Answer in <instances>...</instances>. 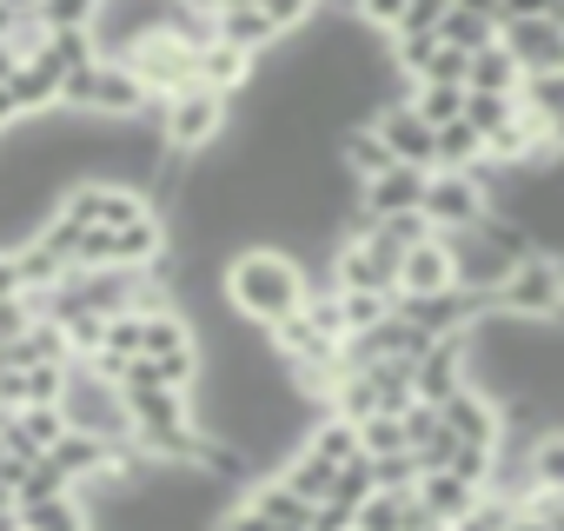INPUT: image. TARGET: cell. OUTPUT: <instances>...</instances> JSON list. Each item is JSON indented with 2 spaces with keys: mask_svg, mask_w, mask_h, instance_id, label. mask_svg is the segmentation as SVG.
I'll return each mask as SVG.
<instances>
[{
  "mask_svg": "<svg viewBox=\"0 0 564 531\" xmlns=\"http://www.w3.org/2000/svg\"><path fill=\"white\" fill-rule=\"evenodd\" d=\"M140 333H147V313H120V319H107V346H100V353L140 359Z\"/></svg>",
  "mask_w": 564,
  "mask_h": 531,
  "instance_id": "cell-35",
  "label": "cell"
},
{
  "mask_svg": "<svg viewBox=\"0 0 564 531\" xmlns=\"http://www.w3.org/2000/svg\"><path fill=\"white\" fill-rule=\"evenodd\" d=\"M524 505H538V511H544V524H551V531H564V498H524Z\"/></svg>",
  "mask_w": 564,
  "mask_h": 531,
  "instance_id": "cell-42",
  "label": "cell"
},
{
  "mask_svg": "<svg viewBox=\"0 0 564 531\" xmlns=\"http://www.w3.org/2000/svg\"><path fill=\"white\" fill-rule=\"evenodd\" d=\"M405 8H412V0H359V21H366L372 34H386V41H392V34L405 28Z\"/></svg>",
  "mask_w": 564,
  "mask_h": 531,
  "instance_id": "cell-37",
  "label": "cell"
},
{
  "mask_svg": "<svg viewBox=\"0 0 564 531\" xmlns=\"http://www.w3.org/2000/svg\"><path fill=\"white\" fill-rule=\"evenodd\" d=\"M186 346H193V326H186V313H147L140 359H166V353H186Z\"/></svg>",
  "mask_w": 564,
  "mask_h": 531,
  "instance_id": "cell-28",
  "label": "cell"
},
{
  "mask_svg": "<svg viewBox=\"0 0 564 531\" xmlns=\"http://www.w3.org/2000/svg\"><path fill=\"white\" fill-rule=\"evenodd\" d=\"M0 300H28V280H21V259L0 252Z\"/></svg>",
  "mask_w": 564,
  "mask_h": 531,
  "instance_id": "cell-39",
  "label": "cell"
},
{
  "mask_svg": "<svg viewBox=\"0 0 564 531\" xmlns=\"http://www.w3.org/2000/svg\"><path fill=\"white\" fill-rule=\"evenodd\" d=\"M372 491H379V472H372V458H352V465L339 472V485H333V498H326V505H339V511H352V518H359V505H366Z\"/></svg>",
  "mask_w": 564,
  "mask_h": 531,
  "instance_id": "cell-33",
  "label": "cell"
},
{
  "mask_svg": "<svg viewBox=\"0 0 564 531\" xmlns=\"http://www.w3.org/2000/svg\"><path fill=\"white\" fill-rule=\"evenodd\" d=\"M471 94H524V67L505 54V41L471 54Z\"/></svg>",
  "mask_w": 564,
  "mask_h": 531,
  "instance_id": "cell-25",
  "label": "cell"
},
{
  "mask_svg": "<svg viewBox=\"0 0 564 531\" xmlns=\"http://www.w3.org/2000/svg\"><path fill=\"white\" fill-rule=\"evenodd\" d=\"M372 127H379V140L399 153V166H438V127L412 107V100H392V107H379L372 113Z\"/></svg>",
  "mask_w": 564,
  "mask_h": 531,
  "instance_id": "cell-9",
  "label": "cell"
},
{
  "mask_svg": "<svg viewBox=\"0 0 564 531\" xmlns=\"http://www.w3.org/2000/svg\"><path fill=\"white\" fill-rule=\"evenodd\" d=\"M399 266H405V252H392L372 226H359V232H346L333 246V286L339 293H392L399 300Z\"/></svg>",
  "mask_w": 564,
  "mask_h": 531,
  "instance_id": "cell-6",
  "label": "cell"
},
{
  "mask_svg": "<svg viewBox=\"0 0 564 531\" xmlns=\"http://www.w3.org/2000/svg\"><path fill=\"white\" fill-rule=\"evenodd\" d=\"M498 34H505V21H491V14H465V8H452L445 28H438V41L458 47V54H485V47H498Z\"/></svg>",
  "mask_w": 564,
  "mask_h": 531,
  "instance_id": "cell-24",
  "label": "cell"
},
{
  "mask_svg": "<svg viewBox=\"0 0 564 531\" xmlns=\"http://www.w3.org/2000/svg\"><path fill=\"white\" fill-rule=\"evenodd\" d=\"M252 80H259V61H252V54H239V47H226V41H213V47L199 54V87H213V94L239 100Z\"/></svg>",
  "mask_w": 564,
  "mask_h": 531,
  "instance_id": "cell-16",
  "label": "cell"
},
{
  "mask_svg": "<svg viewBox=\"0 0 564 531\" xmlns=\"http://www.w3.org/2000/svg\"><path fill=\"white\" fill-rule=\"evenodd\" d=\"M306 452H319L326 465H352V458H366V438H359V425L352 419H339V412H319L313 419V432H306Z\"/></svg>",
  "mask_w": 564,
  "mask_h": 531,
  "instance_id": "cell-20",
  "label": "cell"
},
{
  "mask_svg": "<svg viewBox=\"0 0 564 531\" xmlns=\"http://www.w3.org/2000/svg\"><path fill=\"white\" fill-rule=\"evenodd\" d=\"M14 21H21V14H8V8H0V41H14Z\"/></svg>",
  "mask_w": 564,
  "mask_h": 531,
  "instance_id": "cell-46",
  "label": "cell"
},
{
  "mask_svg": "<svg viewBox=\"0 0 564 531\" xmlns=\"http://www.w3.org/2000/svg\"><path fill=\"white\" fill-rule=\"evenodd\" d=\"M498 206H491V186L478 180V173H432V186H425V219L438 226V232H471V226H485Z\"/></svg>",
  "mask_w": 564,
  "mask_h": 531,
  "instance_id": "cell-8",
  "label": "cell"
},
{
  "mask_svg": "<svg viewBox=\"0 0 564 531\" xmlns=\"http://www.w3.org/2000/svg\"><path fill=\"white\" fill-rule=\"evenodd\" d=\"M246 505H259L272 524H286V531H306V524L319 518V505H313V498H300V491H293L286 478H279V472H272V478H252Z\"/></svg>",
  "mask_w": 564,
  "mask_h": 531,
  "instance_id": "cell-15",
  "label": "cell"
},
{
  "mask_svg": "<svg viewBox=\"0 0 564 531\" xmlns=\"http://www.w3.org/2000/svg\"><path fill=\"white\" fill-rule=\"evenodd\" d=\"M226 8H259V0H219V14H226Z\"/></svg>",
  "mask_w": 564,
  "mask_h": 531,
  "instance_id": "cell-48",
  "label": "cell"
},
{
  "mask_svg": "<svg viewBox=\"0 0 564 531\" xmlns=\"http://www.w3.org/2000/svg\"><path fill=\"white\" fill-rule=\"evenodd\" d=\"M279 478H286V485H293L300 498L326 505V498H333V485H339V465H326L319 452H306V445H300V452H293L286 465H279Z\"/></svg>",
  "mask_w": 564,
  "mask_h": 531,
  "instance_id": "cell-22",
  "label": "cell"
},
{
  "mask_svg": "<svg viewBox=\"0 0 564 531\" xmlns=\"http://www.w3.org/2000/svg\"><path fill=\"white\" fill-rule=\"evenodd\" d=\"M226 120H232V100L213 94V87H186V94H173V100H153V127H160L166 153H180V160L213 153V147L226 140Z\"/></svg>",
  "mask_w": 564,
  "mask_h": 531,
  "instance_id": "cell-3",
  "label": "cell"
},
{
  "mask_svg": "<svg viewBox=\"0 0 564 531\" xmlns=\"http://www.w3.org/2000/svg\"><path fill=\"white\" fill-rule=\"evenodd\" d=\"M0 511H14V485L8 478H0Z\"/></svg>",
  "mask_w": 564,
  "mask_h": 531,
  "instance_id": "cell-47",
  "label": "cell"
},
{
  "mask_svg": "<svg viewBox=\"0 0 564 531\" xmlns=\"http://www.w3.org/2000/svg\"><path fill=\"white\" fill-rule=\"evenodd\" d=\"M100 8H107V0H47L41 21H47V34H94Z\"/></svg>",
  "mask_w": 564,
  "mask_h": 531,
  "instance_id": "cell-30",
  "label": "cell"
},
{
  "mask_svg": "<svg viewBox=\"0 0 564 531\" xmlns=\"http://www.w3.org/2000/svg\"><path fill=\"white\" fill-rule=\"evenodd\" d=\"M452 8H465V14H491V21H505V0H452Z\"/></svg>",
  "mask_w": 564,
  "mask_h": 531,
  "instance_id": "cell-43",
  "label": "cell"
},
{
  "mask_svg": "<svg viewBox=\"0 0 564 531\" xmlns=\"http://www.w3.org/2000/svg\"><path fill=\"white\" fill-rule=\"evenodd\" d=\"M127 67L140 74V87H147L153 100H173V94L199 87V47H186L173 28H166V34H153V41H140V47L127 54Z\"/></svg>",
  "mask_w": 564,
  "mask_h": 531,
  "instance_id": "cell-7",
  "label": "cell"
},
{
  "mask_svg": "<svg viewBox=\"0 0 564 531\" xmlns=\"http://www.w3.org/2000/svg\"><path fill=\"white\" fill-rule=\"evenodd\" d=\"M34 61H47V67L67 80V74H80V67L100 61V41H94V34H47V47H41Z\"/></svg>",
  "mask_w": 564,
  "mask_h": 531,
  "instance_id": "cell-27",
  "label": "cell"
},
{
  "mask_svg": "<svg viewBox=\"0 0 564 531\" xmlns=\"http://www.w3.org/2000/svg\"><path fill=\"white\" fill-rule=\"evenodd\" d=\"M425 186H432L425 166H392V173L366 180V186H359V219H352V226L399 219V213H425Z\"/></svg>",
  "mask_w": 564,
  "mask_h": 531,
  "instance_id": "cell-10",
  "label": "cell"
},
{
  "mask_svg": "<svg viewBox=\"0 0 564 531\" xmlns=\"http://www.w3.org/2000/svg\"><path fill=\"white\" fill-rule=\"evenodd\" d=\"M359 438H366V458H392V452H412V438H405V419H366L359 425Z\"/></svg>",
  "mask_w": 564,
  "mask_h": 531,
  "instance_id": "cell-34",
  "label": "cell"
},
{
  "mask_svg": "<svg viewBox=\"0 0 564 531\" xmlns=\"http://www.w3.org/2000/svg\"><path fill=\"white\" fill-rule=\"evenodd\" d=\"M14 74H21V54H14V47H8V41H0V87H8V80H14Z\"/></svg>",
  "mask_w": 564,
  "mask_h": 531,
  "instance_id": "cell-44",
  "label": "cell"
},
{
  "mask_svg": "<svg viewBox=\"0 0 564 531\" xmlns=\"http://www.w3.org/2000/svg\"><path fill=\"white\" fill-rule=\"evenodd\" d=\"M359 232V226H352ZM372 232L392 246V252H412V246H425V239H438V226L425 219V213H399V219H372Z\"/></svg>",
  "mask_w": 564,
  "mask_h": 531,
  "instance_id": "cell-32",
  "label": "cell"
},
{
  "mask_svg": "<svg viewBox=\"0 0 564 531\" xmlns=\"http://www.w3.org/2000/svg\"><path fill=\"white\" fill-rule=\"evenodd\" d=\"M219 41L239 47V54H252V61H265L272 47H286V34L265 21V8H226L219 14Z\"/></svg>",
  "mask_w": 564,
  "mask_h": 531,
  "instance_id": "cell-17",
  "label": "cell"
},
{
  "mask_svg": "<svg viewBox=\"0 0 564 531\" xmlns=\"http://www.w3.org/2000/svg\"><path fill=\"white\" fill-rule=\"evenodd\" d=\"M511 531H551V524H544V511H538V505H518V518H511Z\"/></svg>",
  "mask_w": 564,
  "mask_h": 531,
  "instance_id": "cell-41",
  "label": "cell"
},
{
  "mask_svg": "<svg viewBox=\"0 0 564 531\" xmlns=\"http://www.w3.org/2000/svg\"><path fill=\"white\" fill-rule=\"evenodd\" d=\"M419 498H425V511H432L438 524H465V518L485 505V491L465 485L458 472H425V478H419Z\"/></svg>",
  "mask_w": 564,
  "mask_h": 531,
  "instance_id": "cell-14",
  "label": "cell"
},
{
  "mask_svg": "<svg viewBox=\"0 0 564 531\" xmlns=\"http://www.w3.org/2000/svg\"><path fill=\"white\" fill-rule=\"evenodd\" d=\"M213 531H286V524H272L259 505H246V498H239V505H226V511H219V524H213Z\"/></svg>",
  "mask_w": 564,
  "mask_h": 531,
  "instance_id": "cell-38",
  "label": "cell"
},
{
  "mask_svg": "<svg viewBox=\"0 0 564 531\" xmlns=\"http://www.w3.org/2000/svg\"><path fill=\"white\" fill-rule=\"evenodd\" d=\"M333 147H339V166H346V173H352V180H359V186H366V180H379V173H392V166H399V153H392V147H386V140H379V127H372V120H366V127H346V133H339V140H333Z\"/></svg>",
  "mask_w": 564,
  "mask_h": 531,
  "instance_id": "cell-13",
  "label": "cell"
},
{
  "mask_svg": "<svg viewBox=\"0 0 564 531\" xmlns=\"http://www.w3.org/2000/svg\"><path fill=\"white\" fill-rule=\"evenodd\" d=\"M61 412H67L74 432H94V438H107V445H133V405H127V392H120L113 379H100L87 359L67 366V399H61Z\"/></svg>",
  "mask_w": 564,
  "mask_h": 531,
  "instance_id": "cell-4",
  "label": "cell"
},
{
  "mask_svg": "<svg viewBox=\"0 0 564 531\" xmlns=\"http://www.w3.org/2000/svg\"><path fill=\"white\" fill-rule=\"evenodd\" d=\"M498 313L524 326H564V259L531 252L524 266H511V280L498 286Z\"/></svg>",
  "mask_w": 564,
  "mask_h": 531,
  "instance_id": "cell-5",
  "label": "cell"
},
{
  "mask_svg": "<svg viewBox=\"0 0 564 531\" xmlns=\"http://www.w3.org/2000/svg\"><path fill=\"white\" fill-rule=\"evenodd\" d=\"M319 8H326V0H319Z\"/></svg>",
  "mask_w": 564,
  "mask_h": 531,
  "instance_id": "cell-49",
  "label": "cell"
},
{
  "mask_svg": "<svg viewBox=\"0 0 564 531\" xmlns=\"http://www.w3.org/2000/svg\"><path fill=\"white\" fill-rule=\"evenodd\" d=\"M219 286H226V306H232L246 326H259V333H272L279 319L306 313V300H313L306 259L279 252V246H239V252L219 266Z\"/></svg>",
  "mask_w": 564,
  "mask_h": 531,
  "instance_id": "cell-1",
  "label": "cell"
},
{
  "mask_svg": "<svg viewBox=\"0 0 564 531\" xmlns=\"http://www.w3.org/2000/svg\"><path fill=\"white\" fill-rule=\"evenodd\" d=\"M61 107L80 120H153V94L140 87V74L127 61H94V67L67 74Z\"/></svg>",
  "mask_w": 564,
  "mask_h": 531,
  "instance_id": "cell-2",
  "label": "cell"
},
{
  "mask_svg": "<svg viewBox=\"0 0 564 531\" xmlns=\"http://www.w3.org/2000/svg\"><path fill=\"white\" fill-rule=\"evenodd\" d=\"M491 160V147H485V133L478 127H438V166L432 173H471V166H485Z\"/></svg>",
  "mask_w": 564,
  "mask_h": 531,
  "instance_id": "cell-23",
  "label": "cell"
},
{
  "mask_svg": "<svg viewBox=\"0 0 564 531\" xmlns=\"http://www.w3.org/2000/svg\"><path fill=\"white\" fill-rule=\"evenodd\" d=\"M452 286H458V259H452V239L445 232L405 252V266H399V300H432V293H452Z\"/></svg>",
  "mask_w": 564,
  "mask_h": 531,
  "instance_id": "cell-11",
  "label": "cell"
},
{
  "mask_svg": "<svg viewBox=\"0 0 564 531\" xmlns=\"http://www.w3.org/2000/svg\"><path fill=\"white\" fill-rule=\"evenodd\" d=\"M505 54L524 67V80L531 74H564V28L557 21H505Z\"/></svg>",
  "mask_w": 564,
  "mask_h": 531,
  "instance_id": "cell-12",
  "label": "cell"
},
{
  "mask_svg": "<svg viewBox=\"0 0 564 531\" xmlns=\"http://www.w3.org/2000/svg\"><path fill=\"white\" fill-rule=\"evenodd\" d=\"M28 113H21V100H14V87H0V140H8L14 127H21Z\"/></svg>",
  "mask_w": 564,
  "mask_h": 531,
  "instance_id": "cell-40",
  "label": "cell"
},
{
  "mask_svg": "<svg viewBox=\"0 0 564 531\" xmlns=\"http://www.w3.org/2000/svg\"><path fill=\"white\" fill-rule=\"evenodd\" d=\"M445 14H452V0H412V8H405V28H399L392 41H412V34H438V28H445Z\"/></svg>",
  "mask_w": 564,
  "mask_h": 531,
  "instance_id": "cell-36",
  "label": "cell"
},
{
  "mask_svg": "<svg viewBox=\"0 0 564 531\" xmlns=\"http://www.w3.org/2000/svg\"><path fill=\"white\" fill-rule=\"evenodd\" d=\"M465 94H471V87H412V107H419L432 127H458V120H465Z\"/></svg>",
  "mask_w": 564,
  "mask_h": 531,
  "instance_id": "cell-31",
  "label": "cell"
},
{
  "mask_svg": "<svg viewBox=\"0 0 564 531\" xmlns=\"http://www.w3.org/2000/svg\"><path fill=\"white\" fill-rule=\"evenodd\" d=\"M0 8H8V14H41L47 0H0Z\"/></svg>",
  "mask_w": 564,
  "mask_h": 531,
  "instance_id": "cell-45",
  "label": "cell"
},
{
  "mask_svg": "<svg viewBox=\"0 0 564 531\" xmlns=\"http://www.w3.org/2000/svg\"><path fill=\"white\" fill-rule=\"evenodd\" d=\"M61 491H80V485L41 452V458H28V472H21V485H14V505H41V498H61Z\"/></svg>",
  "mask_w": 564,
  "mask_h": 531,
  "instance_id": "cell-29",
  "label": "cell"
},
{
  "mask_svg": "<svg viewBox=\"0 0 564 531\" xmlns=\"http://www.w3.org/2000/svg\"><path fill=\"white\" fill-rule=\"evenodd\" d=\"M8 87H14V100H21L28 120H47V113H61V87H67V80H61L47 61H21V74H14Z\"/></svg>",
  "mask_w": 564,
  "mask_h": 531,
  "instance_id": "cell-19",
  "label": "cell"
},
{
  "mask_svg": "<svg viewBox=\"0 0 564 531\" xmlns=\"http://www.w3.org/2000/svg\"><path fill=\"white\" fill-rule=\"evenodd\" d=\"M518 113H524V100H518V94H465V127H478V133H485V147H491L505 127H518Z\"/></svg>",
  "mask_w": 564,
  "mask_h": 531,
  "instance_id": "cell-26",
  "label": "cell"
},
{
  "mask_svg": "<svg viewBox=\"0 0 564 531\" xmlns=\"http://www.w3.org/2000/svg\"><path fill=\"white\" fill-rule=\"evenodd\" d=\"M524 485H531V498H564V425L531 438V452H524Z\"/></svg>",
  "mask_w": 564,
  "mask_h": 531,
  "instance_id": "cell-18",
  "label": "cell"
},
{
  "mask_svg": "<svg viewBox=\"0 0 564 531\" xmlns=\"http://www.w3.org/2000/svg\"><path fill=\"white\" fill-rule=\"evenodd\" d=\"M21 524L28 531H94V505H87V491H61V498L21 505Z\"/></svg>",
  "mask_w": 564,
  "mask_h": 531,
  "instance_id": "cell-21",
  "label": "cell"
}]
</instances>
